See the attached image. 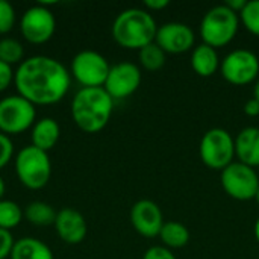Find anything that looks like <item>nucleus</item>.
<instances>
[{
	"label": "nucleus",
	"instance_id": "4c0bfd02",
	"mask_svg": "<svg viewBox=\"0 0 259 259\" xmlns=\"http://www.w3.org/2000/svg\"><path fill=\"white\" fill-rule=\"evenodd\" d=\"M258 175H259V167H258Z\"/></svg>",
	"mask_w": 259,
	"mask_h": 259
},
{
	"label": "nucleus",
	"instance_id": "c85d7f7f",
	"mask_svg": "<svg viewBox=\"0 0 259 259\" xmlns=\"http://www.w3.org/2000/svg\"><path fill=\"white\" fill-rule=\"evenodd\" d=\"M14 244H15V240L11 231L0 229V259H6L11 256Z\"/></svg>",
	"mask_w": 259,
	"mask_h": 259
},
{
	"label": "nucleus",
	"instance_id": "a211bd4d",
	"mask_svg": "<svg viewBox=\"0 0 259 259\" xmlns=\"http://www.w3.org/2000/svg\"><path fill=\"white\" fill-rule=\"evenodd\" d=\"M220 58L219 53L214 47L208 44H199L194 46L191 52V68L194 70L196 74L202 77H209L220 70Z\"/></svg>",
	"mask_w": 259,
	"mask_h": 259
},
{
	"label": "nucleus",
	"instance_id": "c756f323",
	"mask_svg": "<svg viewBox=\"0 0 259 259\" xmlns=\"http://www.w3.org/2000/svg\"><path fill=\"white\" fill-rule=\"evenodd\" d=\"M143 259H176L173 252L164 246H153L146 250Z\"/></svg>",
	"mask_w": 259,
	"mask_h": 259
},
{
	"label": "nucleus",
	"instance_id": "7c9ffc66",
	"mask_svg": "<svg viewBox=\"0 0 259 259\" xmlns=\"http://www.w3.org/2000/svg\"><path fill=\"white\" fill-rule=\"evenodd\" d=\"M244 114L249 117H258L259 115V102L256 99H250L244 105Z\"/></svg>",
	"mask_w": 259,
	"mask_h": 259
},
{
	"label": "nucleus",
	"instance_id": "72a5a7b5",
	"mask_svg": "<svg viewBox=\"0 0 259 259\" xmlns=\"http://www.w3.org/2000/svg\"><path fill=\"white\" fill-rule=\"evenodd\" d=\"M5 193H6V184H5V179L0 176V200H3Z\"/></svg>",
	"mask_w": 259,
	"mask_h": 259
},
{
	"label": "nucleus",
	"instance_id": "5701e85b",
	"mask_svg": "<svg viewBox=\"0 0 259 259\" xmlns=\"http://www.w3.org/2000/svg\"><path fill=\"white\" fill-rule=\"evenodd\" d=\"M165 52L153 41L143 47L138 53L140 56V64L147 70V71H158L164 67L165 64Z\"/></svg>",
	"mask_w": 259,
	"mask_h": 259
},
{
	"label": "nucleus",
	"instance_id": "f257e3e1",
	"mask_svg": "<svg viewBox=\"0 0 259 259\" xmlns=\"http://www.w3.org/2000/svg\"><path fill=\"white\" fill-rule=\"evenodd\" d=\"M14 85L17 93L32 105L49 106L67 96L71 87V74L58 59L35 55L17 67Z\"/></svg>",
	"mask_w": 259,
	"mask_h": 259
},
{
	"label": "nucleus",
	"instance_id": "aec40b11",
	"mask_svg": "<svg viewBox=\"0 0 259 259\" xmlns=\"http://www.w3.org/2000/svg\"><path fill=\"white\" fill-rule=\"evenodd\" d=\"M159 238L167 249H182L190 243V231L185 225L179 222H167L164 223Z\"/></svg>",
	"mask_w": 259,
	"mask_h": 259
},
{
	"label": "nucleus",
	"instance_id": "f704fd0d",
	"mask_svg": "<svg viewBox=\"0 0 259 259\" xmlns=\"http://www.w3.org/2000/svg\"><path fill=\"white\" fill-rule=\"evenodd\" d=\"M253 99H256L259 102V79L255 82V87H253Z\"/></svg>",
	"mask_w": 259,
	"mask_h": 259
},
{
	"label": "nucleus",
	"instance_id": "2eb2a0df",
	"mask_svg": "<svg viewBox=\"0 0 259 259\" xmlns=\"http://www.w3.org/2000/svg\"><path fill=\"white\" fill-rule=\"evenodd\" d=\"M53 226H55L56 235L65 244H70V246L80 244L87 238V234H88V225H87L85 217L73 208H64L58 211Z\"/></svg>",
	"mask_w": 259,
	"mask_h": 259
},
{
	"label": "nucleus",
	"instance_id": "bb28decb",
	"mask_svg": "<svg viewBox=\"0 0 259 259\" xmlns=\"http://www.w3.org/2000/svg\"><path fill=\"white\" fill-rule=\"evenodd\" d=\"M14 158V143L11 137L0 132V170H3Z\"/></svg>",
	"mask_w": 259,
	"mask_h": 259
},
{
	"label": "nucleus",
	"instance_id": "dca6fc26",
	"mask_svg": "<svg viewBox=\"0 0 259 259\" xmlns=\"http://www.w3.org/2000/svg\"><path fill=\"white\" fill-rule=\"evenodd\" d=\"M235 156L252 168L259 167V127H244L235 138Z\"/></svg>",
	"mask_w": 259,
	"mask_h": 259
},
{
	"label": "nucleus",
	"instance_id": "7ed1b4c3",
	"mask_svg": "<svg viewBox=\"0 0 259 259\" xmlns=\"http://www.w3.org/2000/svg\"><path fill=\"white\" fill-rule=\"evenodd\" d=\"M158 26L153 15L141 8L121 11L112 23L114 41L129 50H141L156 38Z\"/></svg>",
	"mask_w": 259,
	"mask_h": 259
},
{
	"label": "nucleus",
	"instance_id": "9d476101",
	"mask_svg": "<svg viewBox=\"0 0 259 259\" xmlns=\"http://www.w3.org/2000/svg\"><path fill=\"white\" fill-rule=\"evenodd\" d=\"M220 71L225 80L235 87L256 82L259 76V58L247 49H235L223 58Z\"/></svg>",
	"mask_w": 259,
	"mask_h": 259
},
{
	"label": "nucleus",
	"instance_id": "1a4fd4ad",
	"mask_svg": "<svg viewBox=\"0 0 259 259\" xmlns=\"http://www.w3.org/2000/svg\"><path fill=\"white\" fill-rule=\"evenodd\" d=\"M220 181L226 194L240 202L255 199L259 190L258 171L238 161H234L222 171Z\"/></svg>",
	"mask_w": 259,
	"mask_h": 259
},
{
	"label": "nucleus",
	"instance_id": "20e7f679",
	"mask_svg": "<svg viewBox=\"0 0 259 259\" xmlns=\"http://www.w3.org/2000/svg\"><path fill=\"white\" fill-rule=\"evenodd\" d=\"M14 168L20 184L32 191L42 190L52 178V161L49 153L32 144L23 147L15 155Z\"/></svg>",
	"mask_w": 259,
	"mask_h": 259
},
{
	"label": "nucleus",
	"instance_id": "39448f33",
	"mask_svg": "<svg viewBox=\"0 0 259 259\" xmlns=\"http://www.w3.org/2000/svg\"><path fill=\"white\" fill-rule=\"evenodd\" d=\"M240 15L226 5H217L206 11L200 23V36L203 44L214 49L228 46L238 33Z\"/></svg>",
	"mask_w": 259,
	"mask_h": 259
},
{
	"label": "nucleus",
	"instance_id": "f03ea898",
	"mask_svg": "<svg viewBox=\"0 0 259 259\" xmlns=\"http://www.w3.org/2000/svg\"><path fill=\"white\" fill-rule=\"evenodd\" d=\"M71 118L85 134L103 131L114 112V99L102 88H80L71 99Z\"/></svg>",
	"mask_w": 259,
	"mask_h": 259
},
{
	"label": "nucleus",
	"instance_id": "a878e982",
	"mask_svg": "<svg viewBox=\"0 0 259 259\" xmlns=\"http://www.w3.org/2000/svg\"><path fill=\"white\" fill-rule=\"evenodd\" d=\"M15 20L17 14L14 6L6 0H0V35L9 33L15 26Z\"/></svg>",
	"mask_w": 259,
	"mask_h": 259
},
{
	"label": "nucleus",
	"instance_id": "393cba45",
	"mask_svg": "<svg viewBox=\"0 0 259 259\" xmlns=\"http://www.w3.org/2000/svg\"><path fill=\"white\" fill-rule=\"evenodd\" d=\"M240 21L252 33L259 36V0H250L240 12Z\"/></svg>",
	"mask_w": 259,
	"mask_h": 259
},
{
	"label": "nucleus",
	"instance_id": "423d86ee",
	"mask_svg": "<svg viewBox=\"0 0 259 259\" xmlns=\"http://www.w3.org/2000/svg\"><path fill=\"white\" fill-rule=\"evenodd\" d=\"M199 153L202 162L211 170H225L235 158V140L222 127L206 131L200 140Z\"/></svg>",
	"mask_w": 259,
	"mask_h": 259
},
{
	"label": "nucleus",
	"instance_id": "412c9836",
	"mask_svg": "<svg viewBox=\"0 0 259 259\" xmlns=\"http://www.w3.org/2000/svg\"><path fill=\"white\" fill-rule=\"evenodd\" d=\"M24 219L35 226H50L55 223L56 211L52 205L41 200H35L24 208Z\"/></svg>",
	"mask_w": 259,
	"mask_h": 259
},
{
	"label": "nucleus",
	"instance_id": "f3484780",
	"mask_svg": "<svg viewBox=\"0 0 259 259\" xmlns=\"http://www.w3.org/2000/svg\"><path fill=\"white\" fill-rule=\"evenodd\" d=\"M59 137H61L59 123L52 117H42L36 120L30 129L32 146L47 153L56 146V143L59 141Z\"/></svg>",
	"mask_w": 259,
	"mask_h": 259
},
{
	"label": "nucleus",
	"instance_id": "cd10ccee",
	"mask_svg": "<svg viewBox=\"0 0 259 259\" xmlns=\"http://www.w3.org/2000/svg\"><path fill=\"white\" fill-rule=\"evenodd\" d=\"M14 79H15V70L11 65L0 61V93L6 91L14 83Z\"/></svg>",
	"mask_w": 259,
	"mask_h": 259
},
{
	"label": "nucleus",
	"instance_id": "ddd939ff",
	"mask_svg": "<svg viewBox=\"0 0 259 259\" xmlns=\"http://www.w3.org/2000/svg\"><path fill=\"white\" fill-rule=\"evenodd\" d=\"M155 42L165 53L181 55L194 49L196 35L188 24L181 21H170L158 27Z\"/></svg>",
	"mask_w": 259,
	"mask_h": 259
},
{
	"label": "nucleus",
	"instance_id": "6ab92c4d",
	"mask_svg": "<svg viewBox=\"0 0 259 259\" xmlns=\"http://www.w3.org/2000/svg\"><path fill=\"white\" fill-rule=\"evenodd\" d=\"M11 259H55L52 249L41 240L33 237H23L15 240L11 252Z\"/></svg>",
	"mask_w": 259,
	"mask_h": 259
},
{
	"label": "nucleus",
	"instance_id": "2f4dec72",
	"mask_svg": "<svg viewBox=\"0 0 259 259\" xmlns=\"http://www.w3.org/2000/svg\"><path fill=\"white\" fill-rule=\"evenodd\" d=\"M170 5L168 0H146L144 2V6L150 11H161L164 8H167Z\"/></svg>",
	"mask_w": 259,
	"mask_h": 259
},
{
	"label": "nucleus",
	"instance_id": "f8f14e48",
	"mask_svg": "<svg viewBox=\"0 0 259 259\" xmlns=\"http://www.w3.org/2000/svg\"><path fill=\"white\" fill-rule=\"evenodd\" d=\"M141 85V70L134 62H118L111 65L103 88L114 100L132 96Z\"/></svg>",
	"mask_w": 259,
	"mask_h": 259
},
{
	"label": "nucleus",
	"instance_id": "0eeeda50",
	"mask_svg": "<svg viewBox=\"0 0 259 259\" xmlns=\"http://www.w3.org/2000/svg\"><path fill=\"white\" fill-rule=\"evenodd\" d=\"M36 106L20 94L0 99V132L12 137L20 135L35 124Z\"/></svg>",
	"mask_w": 259,
	"mask_h": 259
},
{
	"label": "nucleus",
	"instance_id": "473e14b6",
	"mask_svg": "<svg viewBox=\"0 0 259 259\" xmlns=\"http://www.w3.org/2000/svg\"><path fill=\"white\" fill-rule=\"evenodd\" d=\"M229 9H232L234 12H237L240 15V12L244 9V6L247 5V0H229L225 3Z\"/></svg>",
	"mask_w": 259,
	"mask_h": 259
},
{
	"label": "nucleus",
	"instance_id": "6e6552de",
	"mask_svg": "<svg viewBox=\"0 0 259 259\" xmlns=\"http://www.w3.org/2000/svg\"><path fill=\"white\" fill-rule=\"evenodd\" d=\"M109 70L111 65L102 53L96 50H82L74 55L70 74L80 88H102Z\"/></svg>",
	"mask_w": 259,
	"mask_h": 259
},
{
	"label": "nucleus",
	"instance_id": "4468645a",
	"mask_svg": "<svg viewBox=\"0 0 259 259\" xmlns=\"http://www.w3.org/2000/svg\"><path fill=\"white\" fill-rule=\"evenodd\" d=\"M131 223L141 237L155 238L159 237L165 222L161 208L153 200L143 199L134 203L131 209Z\"/></svg>",
	"mask_w": 259,
	"mask_h": 259
},
{
	"label": "nucleus",
	"instance_id": "c9c22d12",
	"mask_svg": "<svg viewBox=\"0 0 259 259\" xmlns=\"http://www.w3.org/2000/svg\"><path fill=\"white\" fill-rule=\"evenodd\" d=\"M255 238H256V241L259 243V217H258V220H256V223H255Z\"/></svg>",
	"mask_w": 259,
	"mask_h": 259
},
{
	"label": "nucleus",
	"instance_id": "9b49d317",
	"mask_svg": "<svg viewBox=\"0 0 259 259\" xmlns=\"http://www.w3.org/2000/svg\"><path fill=\"white\" fill-rule=\"evenodd\" d=\"M55 30L56 18L42 3L27 8L20 18V32L30 44H44L50 41Z\"/></svg>",
	"mask_w": 259,
	"mask_h": 259
},
{
	"label": "nucleus",
	"instance_id": "e433bc0d",
	"mask_svg": "<svg viewBox=\"0 0 259 259\" xmlns=\"http://www.w3.org/2000/svg\"><path fill=\"white\" fill-rule=\"evenodd\" d=\"M255 200L258 202V205H259V190H258V193H256V196H255Z\"/></svg>",
	"mask_w": 259,
	"mask_h": 259
},
{
	"label": "nucleus",
	"instance_id": "b1692460",
	"mask_svg": "<svg viewBox=\"0 0 259 259\" xmlns=\"http://www.w3.org/2000/svg\"><path fill=\"white\" fill-rule=\"evenodd\" d=\"M0 61L8 65H20L24 61V47L15 38H2L0 39Z\"/></svg>",
	"mask_w": 259,
	"mask_h": 259
},
{
	"label": "nucleus",
	"instance_id": "4be33fe9",
	"mask_svg": "<svg viewBox=\"0 0 259 259\" xmlns=\"http://www.w3.org/2000/svg\"><path fill=\"white\" fill-rule=\"evenodd\" d=\"M24 217V211L14 200H0V229L11 231L17 228Z\"/></svg>",
	"mask_w": 259,
	"mask_h": 259
}]
</instances>
